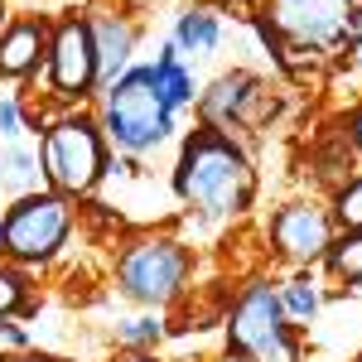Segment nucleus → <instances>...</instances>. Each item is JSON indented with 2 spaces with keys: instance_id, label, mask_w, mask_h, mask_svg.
<instances>
[{
  "instance_id": "17",
  "label": "nucleus",
  "mask_w": 362,
  "mask_h": 362,
  "mask_svg": "<svg viewBox=\"0 0 362 362\" xmlns=\"http://www.w3.org/2000/svg\"><path fill=\"white\" fill-rule=\"evenodd\" d=\"M280 309H290L295 319H309V314L319 309V290H314V285H305V280H295V285H285V300H280Z\"/></svg>"
},
{
  "instance_id": "11",
  "label": "nucleus",
  "mask_w": 362,
  "mask_h": 362,
  "mask_svg": "<svg viewBox=\"0 0 362 362\" xmlns=\"http://www.w3.org/2000/svg\"><path fill=\"white\" fill-rule=\"evenodd\" d=\"M49 49V29L39 25V20H25V25H15L5 39H0V73L5 78H20V73H29L34 63H39V54Z\"/></svg>"
},
{
  "instance_id": "16",
  "label": "nucleus",
  "mask_w": 362,
  "mask_h": 362,
  "mask_svg": "<svg viewBox=\"0 0 362 362\" xmlns=\"http://www.w3.org/2000/svg\"><path fill=\"white\" fill-rule=\"evenodd\" d=\"M329 266H334L343 280H362V227L353 237H343L338 247H329Z\"/></svg>"
},
{
  "instance_id": "19",
  "label": "nucleus",
  "mask_w": 362,
  "mask_h": 362,
  "mask_svg": "<svg viewBox=\"0 0 362 362\" xmlns=\"http://www.w3.org/2000/svg\"><path fill=\"white\" fill-rule=\"evenodd\" d=\"M20 305H25V290H20V280L10 276V271H0V314H15Z\"/></svg>"
},
{
  "instance_id": "26",
  "label": "nucleus",
  "mask_w": 362,
  "mask_h": 362,
  "mask_svg": "<svg viewBox=\"0 0 362 362\" xmlns=\"http://www.w3.org/2000/svg\"><path fill=\"white\" fill-rule=\"evenodd\" d=\"M131 362H150V358H131Z\"/></svg>"
},
{
  "instance_id": "15",
  "label": "nucleus",
  "mask_w": 362,
  "mask_h": 362,
  "mask_svg": "<svg viewBox=\"0 0 362 362\" xmlns=\"http://www.w3.org/2000/svg\"><path fill=\"white\" fill-rule=\"evenodd\" d=\"M0 165H5V174H0V184H5V189H29V184L39 179V169H34V155H29L25 145H10Z\"/></svg>"
},
{
  "instance_id": "3",
  "label": "nucleus",
  "mask_w": 362,
  "mask_h": 362,
  "mask_svg": "<svg viewBox=\"0 0 362 362\" xmlns=\"http://www.w3.org/2000/svg\"><path fill=\"white\" fill-rule=\"evenodd\" d=\"M232 343L256 362H300L295 343L285 334V309L271 295V285H251L242 305L232 309Z\"/></svg>"
},
{
  "instance_id": "23",
  "label": "nucleus",
  "mask_w": 362,
  "mask_h": 362,
  "mask_svg": "<svg viewBox=\"0 0 362 362\" xmlns=\"http://www.w3.org/2000/svg\"><path fill=\"white\" fill-rule=\"evenodd\" d=\"M353 140H358V145H362V116H358V121H353Z\"/></svg>"
},
{
  "instance_id": "14",
  "label": "nucleus",
  "mask_w": 362,
  "mask_h": 362,
  "mask_svg": "<svg viewBox=\"0 0 362 362\" xmlns=\"http://www.w3.org/2000/svg\"><path fill=\"white\" fill-rule=\"evenodd\" d=\"M213 44H218V20L203 15V10L184 15L174 29V49H213Z\"/></svg>"
},
{
  "instance_id": "10",
  "label": "nucleus",
  "mask_w": 362,
  "mask_h": 362,
  "mask_svg": "<svg viewBox=\"0 0 362 362\" xmlns=\"http://www.w3.org/2000/svg\"><path fill=\"white\" fill-rule=\"evenodd\" d=\"M131 44H136V29L116 15H102L92 20V49H97V78L112 87L116 83V68L131 58Z\"/></svg>"
},
{
  "instance_id": "13",
  "label": "nucleus",
  "mask_w": 362,
  "mask_h": 362,
  "mask_svg": "<svg viewBox=\"0 0 362 362\" xmlns=\"http://www.w3.org/2000/svg\"><path fill=\"white\" fill-rule=\"evenodd\" d=\"M174 54H179V49L169 44L165 58L155 63V87H160V97H165V107H169V112H174V107H184V102L194 97V78H189V73L179 68V58H174Z\"/></svg>"
},
{
  "instance_id": "27",
  "label": "nucleus",
  "mask_w": 362,
  "mask_h": 362,
  "mask_svg": "<svg viewBox=\"0 0 362 362\" xmlns=\"http://www.w3.org/2000/svg\"><path fill=\"white\" fill-rule=\"evenodd\" d=\"M0 247H5V232H0Z\"/></svg>"
},
{
  "instance_id": "28",
  "label": "nucleus",
  "mask_w": 362,
  "mask_h": 362,
  "mask_svg": "<svg viewBox=\"0 0 362 362\" xmlns=\"http://www.w3.org/2000/svg\"><path fill=\"white\" fill-rule=\"evenodd\" d=\"M0 15H5V10H0Z\"/></svg>"
},
{
  "instance_id": "20",
  "label": "nucleus",
  "mask_w": 362,
  "mask_h": 362,
  "mask_svg": "<svg viewBox=\"0 0 362 362\" xmlns=\"http://www.w3.org/2000/svg\"><path fill=\"white\" fill-rule=\"evenodd\" d=\"M155 334H160V324H155V319H136L121 338H126V343H145V338H155Z\"/></svg>"
},
{
  "instance_id": "5",
  "label": "nucleus",
  "mask_w": 362,
  "mask_h": 362,
  "mask_svg": "<svg viewBox=\"0 0 362 362\" xmlns=\"http://www.w3.org/2000/svg\"><path fill=\"white\" fill-rule=\"evenodd\" d=\"M0 232H5V251H15L25 261H44L68 237V208L54 194H29L10 208V218H5Z\"/></svg>"
},
{
  "instance_id": "21",
  "label": "nucleus",
  "mask_w": 362,
  "mask_h": 362,
  "mask_svg": "<svg viewBox=\"0 0 362 362\" xmlns=\"http://www.w3.org/2000/svg\"><path fill=\"white\" fill-rule=\"evenodd\" d=\"M15 126H20V107L15 102H0V136H15Z\"/></svg>"
},
{
  "instance_id": "25",
  "label": "nucleus",
  "mask_w": 362,
  "mask_h": 362,
  "mask_svg": "<svg viewBox=\"0 0 362 362\" xmlns=\"http://www.w3.org/2000/svg\"><path fill=\"white\" fill-rule=\"evenodd\" d=\"M5 362H44V358H5Z\"/></svg>"
},
{
  "instance_id": "4",
  "label": "nucleus",
  "mask_w": 362,
  "mask_h": 362,
  "mask_svg": "<svg viewBox=\"0 0 362 362\" xmlns=\"http://www.w3.org/2000/svg\"><path fill=\"white\" fill-rule=\"evenodd\" d=\"M44 174L54 179L63 194H87L102 174V140L87 126L83 116L58 121L54 131L44 136Z\"/></svg>"
},
{
  "instance_id": "2",
  "label": "nucleus",
  "mask_w": 362,
  "mask_h": 362,
  "mask_svg": "<svg viewBox=\"0 0 362 362\" xmlns=\"http://www.w3.org/2000/svg\"><path fill=\"white\" fill-rule=\"evenodd\" d=\"M107 131L126 150H150L169 136V107L155 87V68H131L107 97Z\"/></svg>"
},
{
  "instance_id": "24",
  "label": "nucleus",
  "mask_w": 362,
  "mask_h": 362,
  "mask_svg": "<svg viewBox=\"0 0 362 362\" xmlns=\"http://www.w3.org/2000/svg\"><path fill=\"white\" fill-rule=\"evenodd\" d=\"M358 54H362V15H358Z\"/></svg>"
},
{
  "instance_id": "7",
  "label": "nucleus",
  "mask_w": 362,
  "mask_h": 362,
  "mask_svg": "<svg viewBox=\"0 0 362 362\" xmlns=\"http://www.w3.org/2000/svg\"><path fill=\"white\" fill-rule=\"evenodd\" d=\"M49 63H54V87H58V97H83L87 87L97 83V49H92V25H83V20H68V25H58L54 49H49Z\"/></svg>"
},
{
  "instance_id": "1",
  "label": "nucleus",
  "mask_w": 362,
  "mask_h": 362,
  "mask_svg": "<svg viewBox=\"0 0 362 362\" xmlns=\"http://www.w3.org/2000/svg\"><path fill=\"white\" fill-rule=\"evenodd\" d=\"M174 184L203 213H237L251 198V169H247V155L232 140H223L218 131H198L184 145Z\"/></svg>"
},
{
  "instance_id": "9",
  "label": "nucleus",
  "mask_w": 362,
  "mask_h": 362,
  "mask_svg": "<svg viewBox=\"0 0 362 362\" xmlns=\"http://www.w3.org/2000/svg\"><path fill=\"white\" fill-rule=\"evenodd\" d=\"M276 247L290 251V256H324V251L334 247L329 218H324L319 208H309V203L285 208V213L276 218Z\"/></svg>"
},
{
  "instance_id": "18",
  "label": "nucleus",
  "mask_w": 362,
  "mask_h": 362,
  "mask_svg": "<svg viewBox=\"0 0 362 362\" xmlns=\"http://www.w3.org/2000/svg\"><path fill=\"white\" fill-rule=\"evenodd\" d=\"M338 218H343V227H353V232L362 227V179H353V184L338 194Z\"/></svg>"
},
{
  "instance_id": "12",
  "label": "nucleus",
  "mask_w": 362,
  "mask_h": 362,
  "mask_svg": "<svg viewBox=\"0 0 362 362\" xmlns=\"http://www.w3.org/2000/svg\"><path fill=\"white\" fill-rule=\"evenodd\" d=\"M251 102H256V83H251L247 73H232V78H218L213 92L203 97V116L232 126V121H242V116H247Z\"/></svg>"
},
{
  "instance_id": "8",
  "label": "nucleus",
  "mask_w": 362,
  "mask_h": 362,
  "mask_svg": "<svg viewBox=\"0 0 362 362\" xmlns=\"http://www.w3.org/2000/svg\"><path fill=\"white\" fill-rule=\"evenodd\" d=\"M353 0H276V29L295 44H334L348 29Z\"/></svg>"
},
{
  "instance_id": "6",
  "label": "nucleus",
  "mask_w": 362,
  "mask_h": 362,
  "mask_svg": "<svg viewBox=\"0 0 362 362\" xmlns=\"http://www.w3.org/2000/svg\"><path fill=\"white\" fill-rule=\"evenodd\" d=\"M184 271H189V256L174 242H136L121 256V290L131 300L160 305L184 285Z\"/></svg>"
},
{
  "instance_id": "22",
  "label": "nucleus",
  "mask_w": 362,
  "mask_h": 362,
  "mask_svg": "<svg viewBox=\"0 0 362 362\" xmlns=\"http://www.w3.org/2000/svg\"><path fill=\"white\" fill-rule=\"evenodd\" d=\"M223 362H256V358H251V353H227Z\"/></svg>"
}]
</instances>
